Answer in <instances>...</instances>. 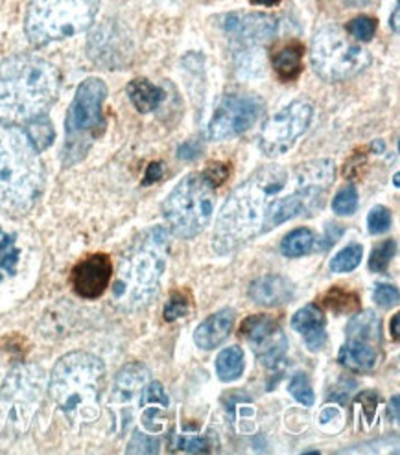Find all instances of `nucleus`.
<instances>
[{
    "label": "nucleus",
    "instance_id": "nucleus-1",
    "mask_svg": "<svg viewBox=\"0 0 400 455\" xmlns=\"http://www.w3.org/2000/svg\"><path fill=\"white\" fill-rule=\"evenodd\" d=\"M290 183V173L281 166H268L240 185L225 201L216 220L212 247L220 255L240 249L262 235L266 211Z\"/></svg>",
    "mask_w": 400,
    "mask_h": 455
},
{
    "label": "nucleus",
    "instance_id": "nucleus-2",
    "mask_svg": "<svg viewBox=\"0 0 400 455\" xmlns=\"http://www.w3.org/2000/svg\"><path fill=\"white\" fill-rule=\"evenodd\" d=\"M61 87L58 68L41 58L20 54L0 63V120L27 124L46 115Z\"/></svg>",
    "mask_w": 400,
    "mask_h": 455
},
{
    "label": "nucleus",
    "instance_id": "nucleus-3",
    "mask_svg": "<svg viewBox=\"0 0 400 455\" xmlns=\"http://www.w3.org/2000/svg\"><path fill=\"white\" fill-rule=\"evenodd\" d=\"M43 187L39 149L19 125L0 120V211L13 216L30 212Z\"/></svg>",
    "mask_w": 400,
    "mask_h": 455
},
{
    "label": "nucleus",
    "instance_id": "nucleus-4",
    "mask_svg": "<svg viewBox=\"0 0 400 455\" xmlns=\"http://www.w3.org/2000/svg\"><path fill=\"white\" fill-rule=\"evenodd\" d=\"M104 389L106 365L89 352L67 354L50 376V396L74 424H87L100 417Z\"/></svg>",
    "mask_w": 400,
    "mask_h": 455
},
{
    "label": "nucleus",
    "instance_id": "nucleus-5",
    "mask_svg": "<svg viewBox=\"0 0 400 455\" xmlns=\"http://www.w3.org/2000/svg\"><path fill=\"white\" fill-rule=\"evenodd\" d=\"M168 240L163 227L146 233L122 259L113 295L124 307L139 308L157 291L166 267Z\"/></svg>",
    "mask_w": 400,
    "mask_h": 455
},
{
    "label": "nucleus",
    "instance_id": "nucleus-6",
    "mask_svg": "<svg viewBox=\"0 0 400 455\" xmlns=\"http://www.w3.org/2000/svg\"><path fill=\"white\" fill-rule=\"evenodd\" d=\"M100 0H32L24 30L36 46L63 41L92 27Z\"/></svg>",
    "mask_w": 400,
    "mask_h": 455
},
{
    "label": "nucleus",
    "instance_id": "nucleus-7",
    "mask_svg": "<svg viewBox=\"0 0 400 455\" xmlns=\"http://www.w3.org/2000/svg\"><path fill=\"white\" fill-rule=\"evenodd\" d=\"M106 98L108 85L100 78H87L76 89L65 120V166H72L84 161L92 142L104 133Z\"/></svg>",
    "mask_w": 400,
    "mask_h": 455
},
{
    "label": "nucleus",
    "instance_id": "nucleus-8",
    "mask_svg": "<svg viewBox=\"0 0 400 455\" xmlns=\"http://www.w3.org/2000/svg\"><path fill=\"white\" fill-rule=\"evenodd\" d=\"M312 68L329 84L355 78L371 65L369 50L355 43L345 28L331 24L323 27L312 39Z\"/></svg>",
    "mask_w": 400,
    "mask_h": 455
},
{
    "label": "nucleus",
    "instance_id": "nucleus-9",
    "mask_svg": "<svg viewBox=\"0 0 400 455\" xmlns=\"http://www.w3.org/2000/svg\"><path fill=\"white\" fill-rule=\"evenodd\" d=\"M214 204V187L205 180L204 173H192L164 199L163 214L173 235L194 238L209 225Z\"/></svg>",
    "mask_w": 400,
    "mask_h": 455
},
{
    "label": "nucleus",
    "instance_id": "nucleus-10",
    "mask_svg": "<svg viewBox=\"0 0 400 455\" xmlns=\"http://www.w3.org/2000/svg\"><path fill=\"white\" fill-rule=\"evenodd\" d=\"M314 116V108L307 100H295L273 115L260 132L259 148L268 157H279L305 135Z\"/></svg>",
    "mask_w": 400,
    "mask_h": 455
},
{
    "label": "nucleus",
    "instance_id": "nucleus-11",
    "mask_svg": "<svg viewBox=\"0 0 400 455\" xmlns=\"http://www.w3.org/2000/svg\"><path fill=\"white\" fill-rule=\"evenodd\" d=\"M264 100L255 94H225L209 124L211 139L225 140L247 132L264 115Z\"/></svg>",
    "mask_w": 400,
    "mask_h": 455
},
{
    "label": "nucleus",
    "instance_id": "nucleus-12",
    "mask_svg": "<svg viewBox=\"0 0 400 455\" xmlns=\"http://www.w3.org/2000/svg\"><path fill=\"white\" fill-rule=\"evenodd\" d=\"M87 52L100 67L122 68L132 63L133 41L118 20H106L89 36Z\"/></svg>",
    "mask_w": 400,
    "mask_h": 455
},
{
    "label": "nucleus",
    "instance_id": "nucleus-13",
    "mask_svg": "<svg viewBox=\"0 0 400 455\" xmlns=\"http://www.w3.org/2000/svg\"><path fill=\"white\" fill-rule=\"evenodd\" d=\"M275 30L277 22L266 13H229L223 19V32L240 48L236 60L242 63L257 60V56H252V50L268 43Z\"/></svg>",
    "mask_w": 400,
    "mask_h": 455
},
{
    "label": "nucleus",
    "instance_id": "nucleus-14",
    "mask_svg": "<svg viewBox=\"0 0 400 455\" xmlns=\"http://www.w3.org/2000/svg\"><path fill=\"white\" fill-rule=\"evenodd\" d=\"M240 336L257 350V356L266 367H277L284 358L288 343L277 319L271 315L259 314L247 317L240 326Z\"/></svg>",
    "mask_w": 400,
    "mask_h": 455
},
{
    "label": "nucleus",
    "instance_id": "nucleus-15",
    "mask_svg": "<svg viewBox=\"0 0 400 455\" xmlns=\"http://www.w3.org/2000/svg\"><path fill=\"white\" fill-rule=\"evenodd\" d=\"M148 382L149 372L140 363L124 365L116 374L109 400V410L113 411L118 427H126L132 420V413L135 408H139L142 391Z\"/></svg>",
    "mask_w": 400,
    "mask_h": 455
},
{
    "label": "nucleus",
    "instance_id": "nucleus-16",
    "mask_svg": "<svg viewBox=\"0 0 400 455\" xmlns=\"http://www.w3.org/2000/svg\"><path fill=\"white\" fill-rule=\"evenodd\" d=\"M113 276L111 259L104 252H96L74 266L70 273L72 290L84 299H98L109 288Z\"/></svg>",
    "mask_w": 400,
    "mask_h": 455
},
{
    "label": "nucleus",
    "instance_id": "nucleus-17",
    "mask_svg": "<svg viewBox=\"0 0 400 455\" xmlns=\"http://www.w3.org/2000/svg\"><path fill=\"white\" fill-rule=\"evenodd\" d=\"M293 284L279 275H264L249 286V297H252L259 307L264 308L286 305V302L293 299Z\"/></svg>",
    "mask_w": 400,
    "mask_h": 455
},
{
    "label": "nucleus",
    "instance_id": "nucleus-18",
    "mask_svg": "<svg viewBox=\"0 0 400 455\" xmlns=\"http://www.w3.org/2000/svg\"><path fill=\"white\" fill-rule=\"evenodd\" d=\"M292 328L303 336L307 347L314 352L321 350L327 341V319L317 305H307L292 317Z\"/></svg>",
    "mask_w": 400,
    "mask_h": 455
},
{
    "label": "nucleus",
    "instance_id": "nucleus-19",
    "mask_svg": "<svg viewBox=\"0 0 400 455\" xmlns=\"http://www.w3.org/2000/svg\"><path fill=\"white\" fill-rule=\"evenodd\" d=\"M168 406H170V400L163 386L159 382H148L139 403V410L142 411L140 422L148 432H161L164 427Z\"/></svg>",
    "mask_w": 400,
    "mask_h": 455
},
{
    "label": "nucleus",
    "instance_id": "nucleus-20",
    "mask_svg": "<svg viewBox=\"0 0 400 455\" xmlns=\"http://www.w3.org/2000/svg\"><path fill=\"white\" fill-rule=\"evenodd\" d=\"M235 312L231 308L220 310L212 315H209L202 324L196 328L194 341L199 348L212 350L220 347L225 339L229 338L233 324H235Z\"/></svg>",
    "mask_w": 400,
    "mask_h": 455
},
{
    "label": "nucleus",
    "instance_id": "nucleus-21",
    "mask_svg": "<svg viewBox=\"0 0 400 455\" xmlns=\"http://www.w3.org/2000/svg\"><path fill=\"white\" fill-rule=\"evenodd\" d=\"M379 347L380 341L347 336V341L340 350V363L356 372H367L379 362Z\"/></svg>",
    "mask_w": 400,
    "mask_h": 455
},
{
    "label": "nucleus",
    "instance_id": "nucleus-22",
    "mask_svg": "<svg viewBox=\"0 0 400 455\" xmlns=\"http://www.w3.org/2000/svg\"><path fill=\"white\" fill-rule=\"evenodd\" d=\"M303 56L305 48L301 43H290L273 56V68L283 82H293L299 78L303 70Z\"/></svg>",
    "mask_w": 400,
    "mask_h": 455
},
{
    "label": "nucleus",
    "instance_id": "nucleus-23",
    "mask_svg": "<svg viewBox=\"0 0 400 455\" xmlns=\"http://www.w3.org/2000/svg\"><path fill=\"white\" fill-rule=\"evenodd\" d=\"M126 91H128L132 104L135 106V109L139 113L156 111L163 104V100L166 98V94L161 87L154 85L152 82L146 80V78H137V80L130 82Z\"/></svg>",
    "mask_w": 400,
    "mask_h": 455
},
{
    "label": "nucleus",
    "instance_id": "nucleus-24",
    "mask_svg": "<svg viewBox=\"0 0 400 455\" xmlns=\"http://www.w3.org/2000/svg\"><path fill=\"white\" fill-rule=\"evenodd\" d=\"M245 360L240 347H229L218 354L216 374L221 382H235L244 374Z\"/></svg>",
    "mask_w": 400,
    "mask_h": 455
},
{
    "label": "nucleus",
    "instance_id": "nucleus-25",
    "mask_svg": "<svg viewBox=\"0 0 400 455\" xmlns=\"http://www.w3.org/2000/svg\"><path fill=\"white\" fill-rule=\"evenodd\" d=\"M19 259L20 249L15 245V235L0 229V283L17 273Z\"/></svg>",
    "mask_w": 400,
    "mask_h": 455
},
{
    "label": "nucleus",
    "instance_id": "nucleus-26",
    "mask_svg": "<svg viewBox=\"0 0 400 455\" xmlns=\"http://www.w3.org/2000/svg\"><path fill=\"white\" fill-rule=\"evenodd\" d=\"M316 236L310 229L307 227H301V229H295L292 231L283 242H281V251L284 257L290 259H297V257H303L307 252L314 247Z\"/></svg>",
    "mask_w": 400,
    "mask_h": 455
},
{
    "label": "nucleus",
    "instance_id": "nucleus-27",
    "mask_svg": "<svg viewBox=\"0 0 400 455\" xmlns=\"http://www.w3.org/2000/svg\"><path fill=\"white\" fill-rule=\"evenodd\" d=\"M27 135L39 151L46 149L56 139L54 125L48 120L46 115H41V116L27 122Z\"/></svg>",
    "mask_w": 400,
    "mask_h": 455
},
{
    "label": "nucleus",
    "instance_id": "nucleus-28",
    "mask_svg": "<svg viewBox=\"0 0 400 455\" xmlns=\"http://www.w3.org/2000/svg\"><path fill=\"white\" fill-rule=\"evenodd\" d=\"M362 259H364V247L362 245H358V243L347 245L331 260V269L334 273H348V271H353L360 266Z\"/></svg>",
    "mask_w": 400,
    "mask_h": 455
},
{
    "label": "nucleus",
    "instance_id": "nucleus-29",
    "mask_svg": "<svg viewBox=\"0 0 400 455\" xmlns=\"http://www.w3.org/2000/svg\"><path fill=\"white\" fill-rule=\"evenodd\" d=\"M379 20L374 17H356L345 27V32L360 43H369L377 34Z\"/></svg>",
    "mask_w": 400,
    "mask_h": 455
},
{
    "label": "nucleus",
    "instance_id": "nucleus-30",
    "mask_svg": "<svg viewBox=\"0 0 400 455\" xmlns=\"http://www.w3.org/2000/svg\"><path fill=\"white\" fill-rule=\"evenodd\" d=\"M288 391H290V395H292L299 403H303V406H314L316 395H314V389H312V386H310V380H308L307 374L297 372V374L292 378V380H290Z\"/></svg>",
    "mask_w": 400,
    "mask_h": 455
},
{
    "label": "nucleus",
    "instance_id": "nucleus-31",
    "mask_svg": "<svg viewBox=\"0 0 400 455\" xmlns=\"http://www.w3.org/2000/svg\"><path fill=\"white\" fill-rule=\"evenodd\" d=\"M395 251H396V242L395 240H386L380 245L374 247L372 255L369 259V269L372 273H382L388 269L389 262L395 257Z\"/></svg>",
    "mask_w": 400,
    "mask_h": 455
},
{
    "label": "nucleus",
    "instance_id": "nucleus-32",
    "mask_svg": "<svg viewBox=\"0 0 400 455\" xmlns=\"http://www.w3.org/2000/svg\"><path fill=\"white\" fill-rule=\"evenodd\" d=\"M188 310H190L188 295L185 291H173L170 295L168 302H166L163 317H164V321L173 323V321H178V319L188 315Z\"/></svg>",
    "mask_w": 400,
    "mask_h": 455
},
{
    "label": "nucleus",
    "instance_id": "nucleus-33",
    "mask_svg": "<svg viewBox=\"0 0 400 455\" xmlns=\"http://www.w3.org/2000/svg\"><path fill=\"white\" fill-rule=\"evenodd\" d=\"M324 305L336 312H351V310L360 308V302H358L356 295L347 293L340 288H334L327 295H324Z\"/></svg>",
    "mask_w": 400,
    "mask_h": 455
},
{
    "label": "nucleus",
    "instance_id": "nucleus-34",
    "mask_svg": "<svg viewBox=\"0 0 400 455\" xmlns=\"http://www.w3.org/2000/svg\"><path fill=\"white\" fill-rule=\"evenodd\" d=\"M358 209V192L355 187H347V188H341L334 201H332V211L338 214V216H351L355 214Z\"/></svg>",
    "mask_w": 400,
    "mask_h": 455
},
{
    "label": "nucleus",
    "instance_id": "nucleus-35",
    "mask_svg": "<svg viewBox=\"0 0 400 455\" xmlns=\"http://www.w3.org/2000/svg\"><path fill=\"white\" fill-rule=\"evenodd\" d=\"M391 223H393V216L391 211L379 205L371 209L369 216H367V229L371 235H384L391 229Z\"/></svg>",
    "mask_w": 400,
    "mask_h": 455
},
{
    "label": "nucleus",
    "instance_id": "nucleus-36",
    "mask_svg": "<svg viewBox=\"0 0 400 455\" xmlns=\"http://www.w3.org/2000/svg\"><path fill=\"white\" fill-rule=\"evenodd\" d=\"M126 451L128 453H156L159 451V441L154 437H148L140 432H135Z\"/></svg>",
    "mask_w": 400,
    "mask_h": 455
},
{
    "label": "nucleus",
    "instance_id": "nucleus-37",
    "mask_svg": "<svg viewBox=\"0 0 400 455\" xmlns=\"http://www.w3.org/2000/svg\"><path fill=\"white\" fill-rule=\"evenodd\" d=\"M374 302L382 308H391L398 302V290L389 284H377L374 286Z\"/></svg>",
    "mask_w": 400,
    "mask_h": 455
},
{
    "label": "nucleus",
    "instance_id": "nucleus-38",
    "mask_svg": "<svg viewBox=\"0 0 400 455\" xmlns=\"http://www.w3.org/2000/svg\"><path fill=\"white\" fill-rule=\"evenodd\" d=\"M204 177L216 188V187H220L229 177V168L225 166V164H221V163H214V164H211L204 172Z\"/></svg>",
    "mask_w": 400,
    "mask_h": 455
},
{
    "label": "nucleus",
    "instance_id": "nucleus-39",
    "mask_svg": "<svg viewBox=\"0 0 400 455\" xmlns=\"http://www.w3.org/2000/svg\"><path fill=\"white\" fill-rule=\"evenodd\" d=\"M358 403H362L364 406V413H365V417H367V424H371L372 422V419H374V413H377V408H379V395L374 393V391H365V393H362L360 396H358V400H356Z\"/></svg>",
    "mask_w": 400,
    "mask_h": 455
},
{
    "label": "nucleus",
    "instance_id": "nucleus-40",
    "mask_svg": "<svg viewBox=\"0 0 400 455\" xmlns=\"http://www.w3.org/2000/svg\"><path fill=\"white\" fill-rule=\"evenodd\" d=\"M163 173H164L163 163H149V166H148V170H146V173H144L142 185H144V187H149V185L157 183V181L161 180V177H163Z\"/></svg>",
    "mask_w": 400,
    "mask_h": 455
},
{
    "label": "nucleus",
    "instance_id": "nucleus-41",
    "mask_svg": "<svg viewBox=\"0 0 400 455\" xmlns=\"http://www.w3.org/2000/svg\"><path fill=\"white\" fill-rule=\"evenodd\" d=\"M199 154H202V146H199V144L194 142V140L181 144V148L178 149V157H180L181 161H196Z\"/></svg>",
    "mask_w": 400,
    "mask_h": 455
},
{
    "label": "nucleus",
    "instance_id": "nucleus-42",
    "mask_svg": "<svg viewBox=\"0 0 400 455\" xmlns=\"http://www.w3.org/2000/svg\"><path fill=\"white\" fill-rule=\"evenodd\" d=\"M180 450L190 451V453H207V451H211L209 443L205 439H185V441H181Z\"/></svg>",
    "mask_w": 400,
    "mask_h": 455
},
{
    "label": "nucleus",
    "instance_id": "nucleus-43",
    "mask_svg": "<svg viewBox=\"0 0 400 455\" xmlns=\"http://www.w3.org/2000/svg\"><path fill=\"white\" fill-rule=\"evenodd\" d=\"M374 0H345V4L348 6H355V8H362V6H369L372 4Z\"/></svg>",
    "mask_w": 400,
    "mask_h": 455
},
{
    "label": "nucleus",
    "instance_id": "nucleus-44",
    "mask_svg": "<svg viewBox=\"0 0 400 455\" xmlns=\"http://www.w3.org/2000/svg\"><path fill=\"white\" fill-rule=\"evenodd\" d=\"M253 4H257V6H266V8H273V6H277L281 0H252Z\"/></svg>",
    "mask_w": 400,
    "mask_h": 455
},
{
    "label": "nucleus",
    "instance_id": "nucleus-45",
    "mask_svg": "<svg viewBox=\"0 0 400 455\" xmlns=\"http://www.w3.org/2000/svg\"><path fill=\"white\" fill-rule=\"evenodd\" d=\"M389 328H391V332H393V339L396 341V339H398V314H395V315H393Z\"/></svg>",
    "mask_w": 400,
    "mask_h": 455
},
{
    "label": "nucleus",
    "instance_id": "nucleus-46",
    "mask_svg": "<svg viewBox=\"0 0 400 455\" xmlns=\"http://www.w3.org/2000/svg\"><path fill=\"white\" fill-rule=\"evenodd\" d=\"M391 28H393V32H398V4L395 6L393 15H391Z\"/></svg>",
    "mask_w": 400,
    "mask_h": 455
},
{
    "label": "nucleus",
    "instance_id": "nucleus-47",
    "mask_svg": "<svg viewBox=\"0 0 400 455\" xmlns=\"http://www.w3.org/2000/svg\"><path fill=\"white\" fill-rule=\"evenodd\" d=\"M393 406V417L395 419H398V396H393V400H391V403H389V408Z\"/></svg>",
    "mask_w": 400,
    "mask_h": 455
}]
</instances>
